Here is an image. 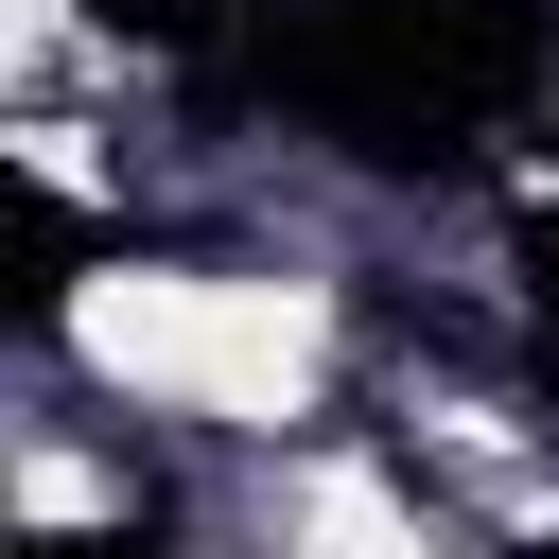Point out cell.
Returning a JSON list of instances; mask_svg holds the SVG:
<instances>
[{
    "label": "cell",
    "instance_id": "cell-1",
    "mask_svg": "<svg viewBox=\"0 0 559 559\" xmlns=\"http://www.w3.org/2000/svg\"><path fill=\"white\" fill-rule=\"evenodd\" d=\"M70 349H87L105 384H140V402H192V419H227V437H280V419L314 402V349H332V314H314V280L105 262V280L70 297Z\"/></svg>",
    "mask_w": 559,
    "mask_h": 559
},
{
    "label": "cell",
    "instance_id": "cell-2",
    "mask_svg": "<svg viewBox=\"0 0 559 559\" xmlns=\"http://www.w3.org/2000/svg\"><path fill=\"white\" fill-rule=\"evenodd\" d=\"M297 559H437V524H419L384 472H314V489H297Z\"/></svg>",
    "mask_w": 559,
    "mask_h": 559
}]
</instances>
